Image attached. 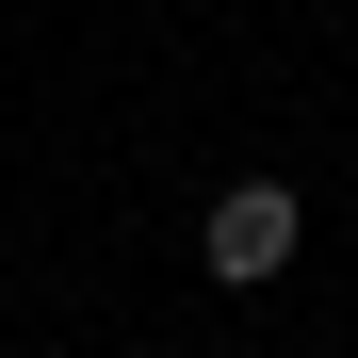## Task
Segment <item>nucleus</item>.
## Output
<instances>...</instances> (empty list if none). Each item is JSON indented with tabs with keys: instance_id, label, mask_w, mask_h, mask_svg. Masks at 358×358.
I'll use <instances>...</instances> for the list:
<instances>
[{
	"instance_id": "1",
	"label": "nucleus",
	"mask_w": 358,
	"mask_h": 358,
	"mask_svg": "<svg viewBox=\"0 0 358 358\" xmlns=\"http://www.w3.org/2000/svg\"><path fill=\"white\" fill-rule=\"evenodd\" d=\"M293 245H310V196H293V179H245V196H212V245H196V261H212L228 293H261Z\"/></svg>"
}]
</instances>
